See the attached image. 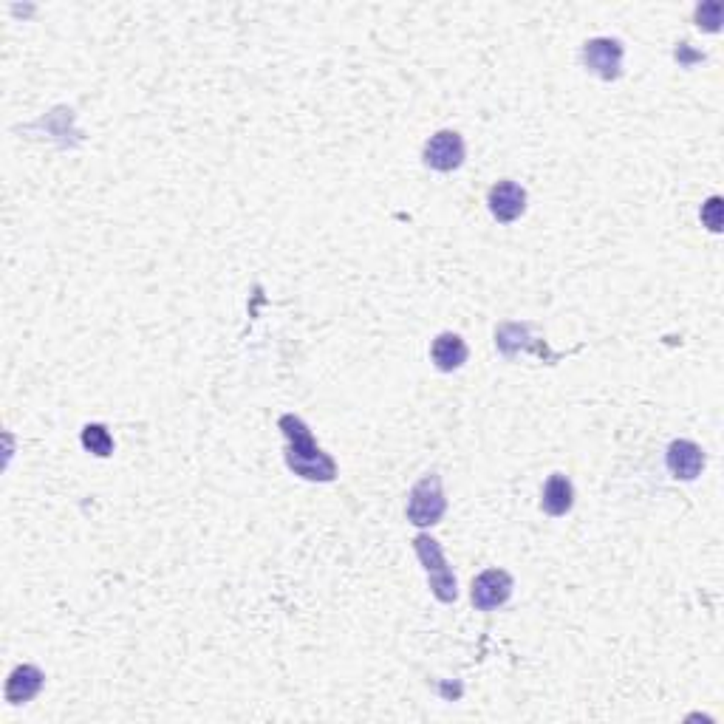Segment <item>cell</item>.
Here are the masks:
<instances>
[{
    "label": "cell",
    "mask_w": 724,
    "mask_h": 724,
    "mask_svg": "<svg viewBox=\"0 0 724 724\" xmlns=\"http://www.w3.org/2000/svg\"><path fill=\"white\" fill-rule=\"evenodd\" d=\"M83 447L88 453H94L99 459L111 456L114 453V439L105 425H85L83 428Z\"/></svg>",
    "instance_id": "cell-13"
},
{
    "label": "cell",
    "mask_w": 724,
    "mask_h": 724,
    "mask_svg": "<svg viewBox=\"0 0 724 724\" xmlns=\"http://www.w3.org/2000/svg\"><path fill=\"white\" fill-rule=\"evenodd\" d=\"M430 357H433L439 371H459L461 365L467 362V343L461 340L459 334L445 331V334H439V337L433 340Z\"/></svg>",
    "instance_id": "cell-11"
},
{
    "label": "cell",
    "mask_w": 724,
    "mask_h": 724,
    "mask_svg": "<svg viewBox=\"0 0 724 724\" xmlns=\"http://www.w3.org/2000/svg\"><path fill=\"white\" fill-rule=\"evenodd\" d=\"M487 204H490V213H493L495 221L512 224L527 210V190L515 181H498L490 187Z\"/></svg>",
    "instance_id": "cell-7"
},
{
    "label": "cell",
    "mask_w": 724,
    "mask_h": 724,
    "mask_svg": "<svg viewBox=\"0 0 724 724\" xmlns=\"http://www.w3.org/2000/svg\"><path fill=\"white\" fill-rule=\"evenodd\" d=\"M668 470L682 481H693L696 476H702V470H705L702 447L688 439H676L674 445L668 447Z\"/></svg>",
    "instance_id": "cell-8"
},
{
    "label": "cell",
    "mask_w": 724,
    "mask_h": 724,
    "mask_svg": "<svg viewBox=\"0 0 724 724\" xmlns=\"http://www.w3.org/2000/svg\"><path fill=\"white\" fill-rule=\"evenodd\" d=\"M278 428L286 436V464L295 476L306 478V481H334L337 478V464L329 453L320 450L312 430L300 416L283 413L278 419Z\"/></svg>",
    "instance_id": "cell-1"
},
{
    "label": "cell",
    "mask_w": 724,
    "mask_h": 724,
    "mask_svg": "<svg viewBox=\"0 0 724 724\" xmlns=\"http://www.w3.org/2000/svg\"><path fill=\"white\" fill-rule=\"evenodd\" d=\"M702 221H705V227H708L710 232L722 230V198L713 196L708 204L702 207Z\"/></svg>",
    "instance_id": "cell-15"
},
{
    "label": "cell",
    "mask_w": 724,
    "mask_h": 724,
    "mask_svg": "<svg viewBox=\"0 0 724 724\" xmlns=\"http://www.w3.org/2000/svg\"><path fill=\"white\" fill-rule=\"evenodd\" d=\"M43 682H46V674L37 665H17L15 671L9 674V682H6V702L9 705L32 702L43 688Z\"/></svg>",
    "instance_id": "cell-9"
},
{
    "label": "cell",
    "mask_w": 724,
    "mask_h": 724,
    "mask_svg": "<svg viewBox=\"0 0 724 724\" xmlns=\"http://www.w3.org/2000/svg\"><path fill=\"white\" fill-rule=\"evenodd\" d=\"M495 346L504 357H515L518 351H538L546 354V346H532L529 343V326L527 323H504L495 331Z\"/></svg>",
    "instance_id": "cell-12"
},
{
    "label": "cell",
    "mask_w": 724,
    "mask_h": 724,
    "mask_svg": "<svg viewBox=\"0 0 724 724\" xmlns=\"http://www.w3.org/2000/svg\"><path fill=\"white\" fill-rule=\"evenodd\" d=\"M425 165L439 170V173H450L464 165V139L456 131H439L430 136L425 145Z\"/></svg>",
    "instance_id": "cell-6"
},
{
    "label": "cell",
    "mask_w": 724,
    "mask_h": 724,
    "mask_svg": "<svg viewBox=\"0 0 724 724\" xmlns=\"http://www.w3.org/2000/svg\"><path fill=\"white\" fill-rule=\"evenodd\" d=\"M583 66L600 80H617L623 74V43L611 37H594L583 46Z\"/></svg>",
    "instance_id": "cell-4"
},
{
    "label": "cell",
    "mask_w": 724,
    "mask_h": 724,
    "mask_svg": "<svg viewBox=\"0 0 724 724\" xmlns=\"http://www.w3.org/2000/svg\"><path fill=\"white\" fill-rule=\"evenodd\" d=\"M696 20L702 29L708 32H719V23H722V3H702L696 9Z\"/></svg>",
    "instance_id": "cell-14"
},
{
    "label": "cell",
    "mask_w": 724,
    "mask_h": 724,
    "mask_svg": "<svg viewBox=\"0 0 724 724\" xmlns=\"http://www.w3.org/2000/svg\"><path fill=\"white\" fill-rule=\"evenodd\" d=\"M447 510L445 490H442V478L436 473L425 476L416 487L411 490L408 498V521L416 527H433L442 521V515Z\"/></svg>",
    "instance_id": "cell-3"
},
{
    "label": "cell",
    "mask_w": 724,
    "mask_h": 724,
    "mask_svg": "<svg viewBox=\"0 0 724 724\" xmlns=\"http://www.w3.org/2000/svg\"><path fill=\"white\" fill-rule=\"evenodd\" d=\"M413 549H416V555H419L422 566H425V572H428L430 592H433V597H436L439 603H456V597H459V583H456L453 569L447 566L445 552H442L439 541H433L430 535H416V538H413Z\"/></svg>",
    "instance_id": "cell-2"
},
{
    "label": "cell",
    "mask_w": 724,
    "mask_h": 724,
    "mask_svg": "<svg viewBox=\"0 0 724 724\" xmlns=\"http://www.w3.org/2000/svg\"><path fill=\"white\" fill-rule=\"evenodd\" d=\"M512 597V577L504 569H487L473 580V606L478 611H493Z\"/></svg>",
    "instance_id": "cell-5"
},
{
    "label": "cell",
    "mask_w": 724,
    "mask_h": 724,
    "mask_svg": "<svg viewBox=\"0 0 724 724\" xmlns=\"http://www.w3.org/2000/svg\"><path fill=\"white\" fill-rule=\"evenodd\" d=\"M575 507V487L572 481L563 476V473H555L549 476L546 487H543V498H541V510L552 518H560L566 512Z\"/></svg>",
    "instance_id": "cell-10"
}]
</instances>
